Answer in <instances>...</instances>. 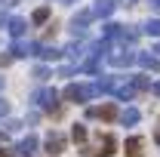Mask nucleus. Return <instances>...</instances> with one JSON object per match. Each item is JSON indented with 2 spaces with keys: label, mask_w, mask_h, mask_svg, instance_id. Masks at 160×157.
<instances>
[{
  "label": "nucleus",
  "mask_w": 160,
  "mask_h": 157,
  "mask_svg": "<svg viewBox=\"0 0 160 157\" xmlns=\"http://www.w3.org/2000/svg\"><path fill=\"white\" fill-rule=\"evenodd\" d=\"M31 56H40V59L52 62V59H62V49H56V46H46V43H34V46H31Z\"/></svg>",
  "instance_id": "obj_6"
},
{
  "label": "nucleus",
  "mask_w": 160,
  "mask_h": 157,
  "mask_svg": "<svg viewBox=\"0 0 160 157\" xmlns=\"http://www.w3.org/2000/svg\"><path fill=\"white\" fill-rule=\"evenodd\" d=\"M0 89H3V77H0Z\"/></svg>",
  "instance_id": "obj_35"
},
{
  "label": "nucleus",
  "mask_w": 160,
  "mask_h": 157,
  "mask_svg": "<svg viewBox=\"0 0 160 157\" xmlns=\"http://www.w3.org/2000/svg\"><path fill=\"white\" fill-rule=\"evenodd\" d=\"M62 3H77V0H62Z\"/></svg>",
  "instance_id": "obj_34"
},
{
  "label": "nucleus",
  "mask_w": 160,
  "mask_h": 157,
  "mask_svg": "<svg viewBox=\"0 0 160 157\" xmlns=\"http://www.w3.org/2000/svg\"><path fill=\"white\" fill-rule=\"evenodd\" d=\"M71 139H74L77 145H86V126H83V123H74V126H71Z\"/></svg>",
  "instance_id": "obj_17"
},
{
  "label": "nucleus",
  "mask_w": 160,
  "mask_h": 157,
  "mask_svg": "<svg viewBox=\"0 0 160 157\" xmlns=\"http://www.w3.org/2000/svg\"><path fill=\"white\" fill-rule=\"evenodd\" d=\"M31 19L37 22V25H40V22H46V19H49V9H46V6H37V9H34V16H31Z\"/></svg>",
  "instance_id": "obj_23"
},
{
  "label": "nucleus",
  "mask_w": 160,
  "mask_h": 157,
  "mask_svg": "<svg viewBox=\"0 0 160 157\" xmlns=\"http://www.w3.org/2000/svg\"><path fill=\"white\" fill-rule=\"evenodd\" d=\"M108 62H111L114 68H129V65H136V53H129V49H120V53H108Z\"/></svg>",
  "instance_id": "obj_5"
},
{
  "label": "nucleus",
  "mask_w": 160,
  "mask_h": 157,
  "mask_svg": "<svg viewBox=\"0 0 160 157\" xmlns=\"http://www.w3.org/2000/svg\"><path fill=\"white\" fill-rule=\"evenodd\" d=\"M139 108H126V111H120V123H123V126H136V123H139Z\"/></svg>",
  "instance_id": "obj_14"
},
{
  "label": "nucleus",
  "mask_w": 160,
  "mask_h": 157,
  "mask_svg": "<svg viewBox=\"0 0 160 157\" xmlns=\"http://www.w3.org/2000/svg\"><path fill=\"white\" fill-rule=\"evenodd\" d=\"M151 89H154V96H160V80L154 83V86H151Z\"/></svg>",
  "instance_id": "obj_29"
},
{
  "label": "nucleus",
  "mask_w": 160,
  "mask_h": 157,
  "mask_svg": "<svg viewBox=\"0 0 160 157\" xmlns=\"http://www.w3.org/2000/svg\"><path fill=\"white\" fill-rule=\"evenodd\" d=\"M114 6H117L114 0H99V3H96V6H89V9H92V16H96V19H108V16L114 13Z\"/></svg>",
  "instance_id": "obj_10"
},
{
  "label": "nucleus",
  "mask_w": 160,
  "mask_h": 157,
  "mask_svg": "<svg viewBox=\"0 0 160 157\" xmlns=\"http://www.w3.org/2000/svg\"><path fill=\"white\" fill-rule=\"evenodd\" d=\"M114 148H117V139L111 136V133H105V136H99V145H96V148H86V145H83V154L89 157H111L114 154Z\"/></svg>",
  "instance_id": "obj_3"
},
{
  "label": "nucleus",
  "mask_w": 160,
  "mask_h": 157,
  "mask_svg": "<svg viewBox=\"0 0 160 157\" xmlns=\"http://www.w3.org/2000/svg\"><path fill=\"white\" fill-rule=\"evenodd\" d=\"M114 99H117V102H129V99H136V89H132L129 83H126V86H117V89H114Z\"/></svg>",
  "instance_id": "obj_16"
},
{
  "label": "nucleus",
  "mask_w": 160,
  "mask_h": 157,
  "mask_svg": "<svg viewBox=\"0 0 160 157\" xmlns=\"http://www.w3.org/2000/svg\"><path fill=\"white\" fill-rule=\"evenodd\" d=\"M34 77H37L40 83H43V80H49V68H46V65H37V68H34Z\"/></svg>",
  "instance_id": "obj_24"
},
{
  "label": "nucleus",
  "mask_w": 160,
  "mask_h": 157,
  "mask_svg": "<svg viewBox=\"0 0 160 157\" xmlns=\"http://www.w3.org/2000/svg\"><path fill=\"white\" fill-rule=\"evenodd\" d=\"M120 28H123V25H117V22H105V28H102V31H105V40H108V43L117 40L120 37Z\"/></svg>",
  "instance_id": "obj_15"
},
{
  "label": "nucleus",
  "mask_w": 160,
  "mask_h": 157,
  "mask_svg": "<svg viewBox=\"0 0 160 157\" xmlns=\"http://www.w3.org/2000/svg\"><path fill=\"white\" fill-rule=\"evenodd\" d=\"M151 6H154V9H160V0H151Z\"/></svg>",
  "instance_id": "obj_30"
},
{
  "label": "nucleus",
  "mask_w": 160,
  "mask_h": 157,
  "mask_svg": "<svg viewBox=\"0 0 160 157\" xmlns=\"http://www.w3.org/2000/svg\"><path fill=\"white\" fill-rule=\"evenodd\" d=\"M145 34L160 37V19H148V22H145Z\"/></svg>",
  "instance_id": "obj_21"
},
{
  "label": "nucleus",
  "mask_w": 160,
  "mask_h": 157,
  "mask_svg": "<svg viewBox=\"0 0 160 157\" xmlns=\"http://www.w3.org/2000/svg\"><path fill=\"white\" fill-rule=\"evenodd\" d=\"M154 139H157V142H160V126H157V133H154Z\"/></svg>",
  "instance_id": "obj_32"
},
{
  "label": "nucleus",
  "mask_w": 160,
  "mask_h": 157,
  "mask_svg": "<svg viewBox=\"0 0 160 157\" xmlns=\"http://www.w3.org/2000/svg\"><path fill=\"white\" fill-rule=\"evenodd\" d=\"M86 117H99V120H114L117 117V108L114 105H99V108H89Z\"/></svg>",
  "instance_id": "obj_7"
},
{
  "label": "nucleus",
  "mask_w": 160,
  "mask_h": 157,
  "mask_svg": "<svg viewBox=\"0 0 160 157\" xmlns=\"http://www.w3.org/2000/svg\"><path fill=\"white\" fill-rule=\"evenodd\" d=\"M74 71H77V68H74V65H65V68H62V71H59V77H71V74H74Z\"/></svg>",
  "instance_id": "obj_25"
},
{
  "label": "nucleus",
  "mask_w": 160,
  "mask_h": 157,
  "mask_svg": "<svg viewBox=\"0 0 160 157\" xmlns=\"http://www.w3.org/2000/svg\"><path fill=\"white\" fill-rule=\"evenodd\" d=\"M3 139H6V133H3V129H0V142H3Z\"/></svg>",
  "instance_id": "obj_33"
},
{
  "label": "nucleus",
  "mask_w": 160,
  "mask_h": 157,
  "mask_svg": "<svg viewBox=\"0 0 160 157\" xmlns=\"http://www.w3.org/2000/svg\"><path fill=\"white\" fill-rule=\"evenodd\" d=\"M117 40H120V43H136V40H139V31H132V28H126V25H123Z\"/></svg>",
  "instance_id": "obj_19"
},
{
  "label": "nucleus",
  "mask_w": 160,
  "mask_h": 157,
  "mask_svg": "<svg viewBox=\"0 0 160 157\" xmlns=\"http://www.w3.org/2000/svg\"><path fill=\"white\" fill-rule=\"evenodd\" d=\"M65 151V136L62 133H49L46 136V154H62Z\"/></svg>",
  "instance_id": "obj_8"
},
{
  "label": "nucleus",
  "mask_w": 160,
  "mask_h": 157,
  "mask_svg": "<svg viewBox=\"0 0 160 157\" xmlns=\"http://www.w3.org/2000/svg\"><path fill=\"white\" fill-rule=\"evenodd\" d=\"M99 96V89H96V83H68L65 86V93L59 99L65 102H74V105H83V102H89V99Z\"/></svg>",
  "instance_id": "obj_1"
},
{
  "label": "nucleus",
  "mask_w": 160,
  "mask_h": 157,
  "mask_svg": "<svg viewBox=\"0 0 160 157\" xmlns=\"http://www.w3.org/2000/svg\"><path fill=\"white\" fill-rule=\"evenodd\" d=\"M37 151H40V139L37 136H25L19 145H16V154L19 157H34Z\"/></svg>",
  "instance_id": "obj_4"
},
{
  "label": "nucleus",
  "mask_w": 160,
  "mask_h": 157,
  "mask_svg": "<svg viewBox=\"0 0 160 157\" xmlns=\"http://www.w3.org/2000/svg\"><path fill=\"white\" fill-rule=\"evenodd\" d=\"M120 6H132V3H136V0H117Z\"/></svg>",
  "instance_id": "obj_28"
},
{
  "label": "nucleus",
  "mask_w": 160,
  "mask_h": 157,
  "mask_svg": "<svg viewBox=\"0 0 160 157\" xmlns=\"http://www.w3.org/2000/svg\"><path fill=\"white\" fill-rule=\"evenodd\" d=\"M6 31H9L12 37H22V34L28 31V22H25V19H9V22H6Z\"/></svg>",
  "instance_id": "obj_12"
},
{
  "label": "nucleus",
  "mask_w": 160,
  "mask_h": 157,
  "mask_svg": "<svg viewBox=\"0 0 160 157\" xmlns=\"http://www.w3.org/2000/svg\"><path fill=\"white\" fill-rule=\"evenodd\" d=\"M154 56H157V59H160V43H157V46H154Z\"/></svg>",
  "instance_id": "obj_31"
},
{
  "label": "nucleus",
  "mask_w": 160,
  "mask_h": 157,
  "mask_svg": "<svg viewBox=\"0 0 160 157\" xmlns=\"http://www.w3.org/2000/svg\"><path fill=\"white\" fill-rule=\"evenodd\" d=\"M83 49L89 53V43H83V40H74V43H68V46L62 49V56H65V59H77Z\"/></svg>",
  "instance_id": "obj_11"
},
{
  "label": "nucleus",
  "mask_w": 160,
  "mask_h": 157,
  "mask_svg": "<svg viewBox=\"0 0 160 157\" xmlns=\"http://www.w3.org/2000/svg\"><path fill=\"white\" fill-rule=\"evenodd\" d=\"M129 86H132L136 93H139V89H151V80L145 77V74H139V77H132V83H129Z\"/></svg>",
  "instance_id": "obj_20"
},
{
  "label": "nucleus",
  "mask_w": 160,
  "mask_h": 157,
  "mask_svg": "<svg viewBox=\"0 0 160 157\" xmlns=\"http://www.w3.org/2000/svg\"><path fill=\"white\" fill-rule=\"evenodd\" d=\"M0 157H19V154H12L9 148H3V151H0Z\"/></svg>",
  "instance_id": "obj_27"
},
{
  "label": "nucleus",
  "mask_w": 160,
  "mask_h": 157,
  "mask_svg": "<svg viewBox=\"0 0 160 157\" xmlns=\"http://www.w3.org/2000/svg\"><path fill=\"white\" fill-rule=\"evenodd\" d=\"M123 148H126V157H142V139L139 136H129Z\"/></svg>",
  "instance_id": "obj_13"
},
{
  "label": "nucleus",
  "mask_w": 160,
  "mask_h": 157,
  "mask_svg": "<svg viewBox=\"0 0 160 157\" xmlns=\"http://www.w3.org/2000/svg\"><path fill=\"white\" fill-rule=\"evenodd\" d=\"M102 59H96V56H86V62H83V65H80V68H83V71H86V74H99V65Z\"/></svg>",
  "instance_id": "obj_18"
},
{
  "label": "nucleus",
  "mask_w": 160,
  "mask_h": 157,
  "mask_svg": "<svg viewBox=\"0 0 160 157\" xmlns=\"http://www.w3.org/2000/svg\"><path fill=\"white\" fill-rule=\"evenodd\" d=\"M6 114H9V102H6V99H0V117H6Z\"/></svg>",
  "instance_id": "obj_26"
},
{
  "label": "nucleus",
  "mask_w": 160,
  "mask_h": 157,
  "mask_svg": "<svg viewBox=\"0 0 160 157\" xmlns=\"http://www.w3.org/2000/svg\"><path fill=\"white\" fill-rule=\"evenodd\" d=\"M12 56H16V59H22V56H31V46H28V43H12Z\"/></svg>",
  "instance_id": "obj_22"
},
{
  "label": "nucleus",
  "mask_w": 160,
  "mask_h": 157,
  "mask_svg": "<svg viewBox=\"0 0 160 157\" xmlns=\"http://www.w3.org/2000/svg\"><path fill=\"white\" fill-rule=\"evenodd\" d=\"M136 62H139L145 71H160V59L154 53H136Z\"/></svg>",
  "instance_id": "obj_9"
},
{
  "label": "nucleus",
  "mask_w": 160,
  "mask_h": 157,
  "mask_svg": "<svg viewBox=\"0 0 160 157\" xmlns=\"http://www.w3.org/2000/svg\"><path fill=\"white\" fill-rule=\"evenodd\" d=\"M31 102L37 105L40 111H49V114L59 111V93H56V89H37V93L31 96Z\"/></svg>",
  "instance_id": "obj_2"
}]
</instances>
